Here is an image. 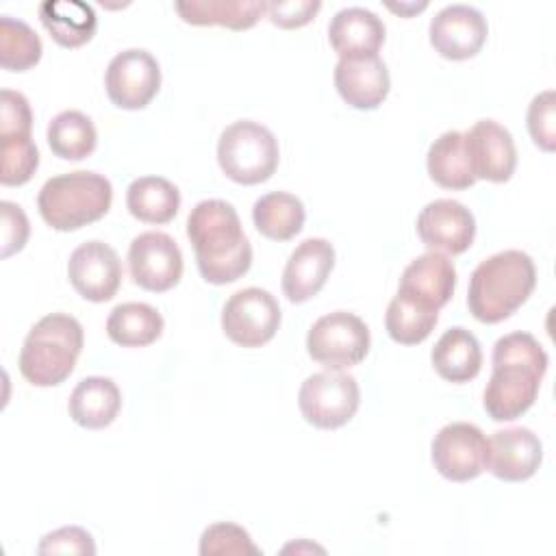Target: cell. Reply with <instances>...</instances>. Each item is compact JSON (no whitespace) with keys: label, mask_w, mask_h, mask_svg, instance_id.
Instances as JSON below:
<instances>
[{"label":"cell","mask_w":556,"mask_h":556,"mask_svg":"<svg viewBox=\"0 0 556 556\" xmlns=\"http://www.w3.org/2000/svg\"><path fill=\"white\" fill-rule=\"evenodd\" d=\"M382 20L365 7H348L334 13L328 26V39L332 50L341 59L378 56L384 43Z\"/></svg>","instance_id":"44dd1931"},{"label":"cell","mask_w":556,"mask_h":556,"mask_svg":"<svg viewBox=\"0 0 556 556\" xmlns=\"http://www.w3.org/2000/svg\"><path fill=\"white\" fill-rule=\"evenodd\" d=\"M67 278L80 298L109 302L122 282V261L109 243L85 241L70 254Z\"/></svg>","instance_id":"4fadbf2b"},{"label":"cell","mask_w":556,"mask_h":556,"mask_svg":"<svg viewBox=\"0 0 556 556\" xmlns=\"http://www.w3.org/2000/svg\"><path fill=\"white\" fill-rule=\"evenodd\" d=\"M489 35L484 15L469 4H447L430 20V43L450 61L476 56Z\"/></svg>","instance_id":"9a60e30c"},{"label":"cell","mask_w":556,"mask_h":556,"mask_svg":"<svg viewBox=\"0 0 556 556\" xmlns=\"http://www.w3.org/2000/svg\"><path fill=\"white\" fill-rule=\"evenodd\" d=\"M109 100L126 111L146 109L161 87L159 61L141 48L117 52L104 74Z\"/></svg>","instance_id":"30bf717a"},{"label":"cell","mask_w":556,"mask_h":556,"mask_svg":"<svg viewBox=\"0 0 556 556\" xmlns=\"http://www.w3.org/2000/svg\"><path fill=\"white\" fill-rule=\"evenodd\" d=\"M113 202L111 180L102 174L76 169L52 176L37 195L41 219L61 232L78 230L104 217Z\"/></svg>","instance_id":"5b68a950"},{"label":"cell","mask_w":556,"mask_h":556,"mask_svg":"<svg viewBox=\"0 0 556 556\" xmlns=\"http://www.w3.org/2000/svg\"><path fill=\"white\" fill-rule=\"evenodd\" d=\"M439 311L424 306L410 295L397 291L387 306L384 326L389 337L400 345H417L426 341L437 326Z\"/></svg>","instance_id":"4dcf8cb0"},{"label":"cell","mask_w":556,"mask_h":556,"mask_svg":"<svg viewBox=\"0 0 556 556\" xmlns=\"http://www.w3.org/2000/svg\"><path fill=\"white\" fill-rule=\"evenodd\" d=\"M122 408V393L111 378L104 376H87L83 378L67 402L70 417L87 428L100 430L115 421Z\"/></svg>","instance_id":"7402d4cb"},{"label":"cell","mask_w":556,"mask_h":556,"mask_svg":"<svg viewBox=\"0 0 556 556\" xmlns=\"http://www.w3.org/2000/svg\"><path fill=\"white\" fill-rule=\"evenodd\" d=\"M163 332L161 313L146 302L117 304L106 319V334L122 348H146Z\"/></svg>","instance_id":"f1b7e54d"},{"label":"cell","mask_w":556,"mask_h":556,"mask_svg":"<svg viewBox=\"0 0 556 556\" xmlns=\"http://www.w3.org/2000/svg\"><path fill=\"white\" fill-rule=\"evenodd\" d=\"M426 167L430 178L443 189H469L478 180L469 163L465 132L460 130H447L430 143Z\"/></svg>","instance_id":"d4e9b609"},{"label":"cell","mask_w":556,"mask_h":556,"mask_svg":"<svg viewBox=\"0 0 556 556\" xmlns=\"http://www.w3.org/2000/svg\"><path fill=\"white\" fill-rule=\"evenodd\" d=\"M415 228L430 252L463 254L476 237L473 213L452 198L428 202L417 215Z\"/></svg>","instance_id":"5bb4252c"},{"label":"cell","mask_w":556,"mask_h":556,"mask_svg":"<svg viewBox=\"0 0 556 556\" xmlns=\"http://www.w3.org/2000/svg\"><path fill=\"white\" fill-rule=\"evenodd\" d=\"M39 20L63 48H80L98 28L93 7L80 0H46L39 4Z\"/></svg>","instance_id":"cb8c5ba5"},{"label":"cell","mask_w":556,"mask_h":556,"mask_svg":"<svg viewBox=\"0 0 556 556\" xmlns=\"http://www.w3.org/2000/svg\"><path fill=\"white\" fill-rule=\"evenodd\" d=\"M128 269L135 285L152 293H163L176 287L182 276V252L169 235L148 230L132 239Z\"/></svg>","instance_id":"7c38bea8"},{"label":"cell","mask_w":556,"mask_h":556,"mask_svg":"<svg viewBox=\"0 0 556 556\" xmlns=\"http://www.w3.org/2000/svg\"><path fill=\"white\" fill-rule=\"evenodd\" d=\"M536 267L521 250L497 252L471 271L467 306L482 324H500L510 317L534 291Z\"/></svg>","instance_id":"3957f363"},{"label":"cell","mask_w":556,"mask_h":556,"mask_svg":"<svg viewBox=\"0 0 556 556\" xmlns=\"http://www.w3.org/2000/svg\"><path fill=\"white\" fill-rule=\"evenodd\" d=\"M334 87L352 109L374 111L389 96L391 78L380 56L339 59L334 67Z\"/></svg>","instance_id":"d6986e66"},{"label":"cell","mask_w":556,"mask_h":556,"mask_svg":"<svg viewBox=\"0 0 556 556\" xmlns=\"http://www.w3.org/2000/svg\"><path fill=\"white\" fill-rule=\"evenodd\" d=\"M39 554H96L91 534L80 526H63L48 532L39 545Z\"/></svg>","instance_id":"d590c367"},{"label":"cell","mask_w":556,"mask_h":556,"mask_svg":"<svg viewBox=\"0 0 556 556\" xmlns=\"http://www.w3.org/2000/svg\"><path fill=\"white\" fill-rule=\"evenodd\" d=\"M0 211H2V258H7L26 245L30 226H28L26 213L17 204L2 200Z\"/></svg>","instance_id":"74e56055"},{"label":"cell","mask_w":556,"mask_h":556,"mask_svg":"<svg viewBox=\"0 0 556 556\" xmlns=\"http://www.w3.org/2000/svg\"><path fill=\"white\" fill-rule=\"evenodd\" d=\"M434 469L452 482H469L486 469V437L469 421L443 426L430 445Z\"/></svg>","instance_id":"8fae6325"},{"label":"cell","mask_w":556,"mask_h":556,"mask_svg":"<svg viewBox=\"0 0 556 556\" xmlns=\"http://www.w3.org/2000/svg\"><path fill=\"white\" fill-rule=\"evenodd\" d=\"M321 9V2L289 0V2H267V17L278 28H300L308 24Z\"/></svg>","instance_id":"f35d334b"},{"label":"cell","mask_w":556,"mask_h":556,"mask_svg":"<svg viewBox=\"0 0 556 556\" xmlns=\"http://www.w3.org/2000/svg\"><path fill=\"white\" fill-rule=\"evenodd\" d=\"M543 460L541 439L530 428H504L486 439V471L504 482H523Z\"/></svg>","instance_id":"2e32d148"},{"label":"cell","mask_w":556,"mask_h":556,"mask_svg":"<svg viewBox=\"0 0 556 556\" xmlns=\"http://www.w3.org/2000/svg\"><path fill=\"white\" fill-rule=\"evenodd\" d=\"M334 267V248L330 241L304 239L289 256L282 271V293L289 302L302 304L317 295Z\"/></svg>","instance_id":"ac0fdd59"},{"label":"cell","mask_w":556,"mask_h":556,"mask_svg":"<svg viewBox=\"0 0 556 556\" xmlns=\"http://www.w3.org/2000/svg\"><path fill=\"white\" fill-rule=\"evenodd\" d=\"M176 13L193 26H226L230 30L252 28L263 13L267 2H243V0H182L174 4Z\"/></svg>","instance_id":"484cf974"},{"label":"cell","mask_w":556,"mask_h":556,"mask_svg":"<svg viewBox=\"0 0 556 556\" xmlns=\"http://www.w3.org/2000/svg\"><path fill=\"white\" fill-rule=\"evenodd\" d=\"M187 237L195 250L198 271L206 282L226 285L248 274L252 245L230 202L217 198L198 202L187 217Z\"/></svg>","instance_id":"7a4b0ae2"},{"label":"cell","mask_w":556,"mask_h":556,"mask_svg":"<svg viewBox=\"0 0 556 556\" xmlns=\"http://www.w3.org/2000/svg\"><path fill=\"white\" fill-rule=\"evenodd\" d=\"M306 219L304 204L298 195L287 191H271L261 195L252 206V222L256 230L271 241L293 239Z\"/></svg>","instance_id":"83f0119b"},{"label":"cell","mask_w":556,"mask_h":556,"mask_svg":"<svg viewBox=\"0 0 556 556\" xmlns=\"http://www.w3.org/2000/svg\"><path fill=\"white\" fill-rule=\"evenodd\" d=\"M0 137L13 135H30L33 113L24 93L13 89H2L0 93Z\"/></svg>","instance_id":"8d00e7d4"},{"label":"cell","mask_w":556,"mask_h":556,"mask_svg":"<svg viewBox=\"0 0 556 556\" xmlns=\"http://www.w3.org/2000/svg\"><path fill=\"white\" fill-rule=\"evenodd\" d=\"M432 367L434 371L454 384L473 380L482 367V350L473 332L463 326L445 330L432 348Z\"/></svg>","instance_id":"603a6c76"},{"label":"cell","mask_w":556,"mask_h":556,"mask_svg":"<svg viewBox=\"0 0 556 556\" xmlns=\"http://www.w3.org/2000/svg\"><path fill=\"white\" fill-rule=\"evenodd\" d=\"M48 146L54 156L63 161L87 159L98 143V132L93 122L80 111H61L48 124Z\"/></svg>","instance_id":"f546056e"},{"label":"cell","mask_w":556,"mask_h":556,"mask_svg":"<svg viewBox=\"0 0 556 556\" xmlns=\"http://www.w3.org/2000/svg\"><path fill=\"white\" fill-rule=\"evenodd\" d=\"M491 363L484 410L493 421H513L534 404L549 358L530 332L517 330L495 341Z\"/></svg>","instance_id":"6da1fadb"},{"label":"cell","mask_w":556,"mask_h":556,"mask_svg":"<svg viewBox=\"0 0 556 556\" xmlns=\"http://www.w3.org/2000/svg\"><path fill=\"white\" fill-rule=\"evenodd\" d=\"M361 389L354 376L339 369L317 371L308 376L298 393L302 417L321 430L345 426L358 410Z\"/></svg>","instance_id":"52a82bcc"},{"label":"cell","mask_w":556,"mask_h":556,"mask_svg":"<svg viewBox=\"0 0 556 556\" xmlns=\"http://www.w3.org/2000/svg\"><path fill=\"white\" fill-rule=\"evenodd\" d=\"M280 319L278 300L261 287L232 293L222 308V330L241 348H261L271 341L280 328Z\"/></svg>","instance_id":"9c48e42d"},{"label":"cell","mask_w":556,"mask_h":556,"mask_svg":"<svg viewBox=\"0 0 556 556\" xmlns=\"http://www.w3.org/2000/svg\"><path fill=\"white\" fill-rule=\"evenodd\" d=\"M280 161V148L269 128L252 119L226 126L217 141L222 172L239 185H258L271 178Z\"/></svg>","instance_id":"8992f818"},{"label":"cell","mask_w":556,"mask_h":556,"mask_svg":"<svg viewBox=\"0 0 556 556\" xmlns=\"http://www.w3.org/2000/svg\"><path fill=\"white\" fill-rule=\"evenodd\" d=\"M39 35L22 20L11 15L0 17V65L9 72H26L41 59Z\"/></svg>","instance_id":"1f68e13d"},{"label":"cell","mask_w":556,"mask_h":556,"mask_svg":"<svg viewBox=\"0 0 556 556\" xmlns=\"http://www.w3.org/2000/svg\"><path fill=\"white\" fill-rule=\"evenodd\" d=\"M465 146L476 178L489 182L510 180L517 167V150L508 128L495 119H480L465 132Z\"/></svg>","instance_id":"e0dca14e"},{"label":"cell","mask_w":556,"mask_h":556,"mask_svg":"<svg viewBox=\"0 0 556 556\" xmlns=\"http://www.w3.org/2000/svg\"><path fill=\"white\" fill-rule=\"evenodd\" d=\"M126 206L143 224H167L180 208V191L163 176H141L128 185Z\"/></svg>","instance_id":"4316f807"},{"label":"cell","mask_w":556,"mask_h":556,"mask_svg":"<svg viewBox=\"0 0 556 556\" xmlns=\"http://www.w3.org/2000/svg\"><path fill=\"white\" fill-rule=\"evenodd\" d=\"M371 345L367 324L348 311H332L319 317L308 334L306 350L313 361L328 369H348L358 365Z\"/></svg>","instance_id":"ba28073f"},{"label":"cell","mask_w":556,"mask_h":556,"mask_svg":"<svg viewBox=\"0 0 556 556\" xmlns=\"http://www.w3.org/2000/svg\"><path fill=\"white\" fill-rule=\"evenodd\" d=\"M200 554L202 556H224V554H261V549L250 539L248 530L237 523L219 521L204 528L200 536Z\"/></svg>","instance_id":"836d02e7"},{"label":"cell","mask_w":556,"mask_h":556,"mask_svg":"<svg viewBox=\"0 0 556 556\" xmlns=\"http://www.w3.org/2000/svg\"><path fill=\"white\" fill-rule=\"evenodd\" d=\"M83 341V326L76 317L65 313L41 317L20 350V374L35 387L61 384L74 371Z\"/></svg>","instance_id":"277c9868"},{"label":"cell","mask_w":556,"mask_h":556,"mask_svg":"<svg viewBox=\"0 0 556 556\" xmlns=\"http://www.w3.org/2000/svg\"><path fill=\"white\" fill-rule=\"evenodd\" d=\"M0 154H2L0 182L7 187H17L28 182L39 167V152L30 135L0 137Z\"/></svg>","instance_id":"d6a6232c"},{"label":"cell","mask_w":556,"mask_h":556,"mask_svg":"<svg viewBox=\"0 0 556 556\" xmlns=\"http://www.w3.org/2000/svg\"><path fill=\"white\" fill-rule=\"evenodd\" d=\"M554 91L545 89L532 98L528 106V132L536 148L543 152H554L556 148V115H554Z\"/></svg>","instance_id":"e575fe53"},{"label":"cell","mask_w":556,"mask_h":556,"mask_svg":"<svg viewBox=\"0 0 556 556\" xmlns=\"http://www.w3.org/2000/svg\"><path fill=\"white\" fill-rule=\"evenodd\" d=\"M456 289L454 263L441 252H426L413 258L400 278L402 293L421 302L428 308L439 311L450 302Z\"/></svg>","instance_id":"ffe728a7"}]
</instances>
